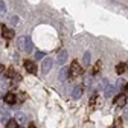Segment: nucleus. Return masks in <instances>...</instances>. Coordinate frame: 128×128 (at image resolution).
<instances>
[{
  "label": "nucleus",
  "instance_id": "20",
  "mask_svg": "<svg viewBox=\"0 0 128 128\" xmlns=\"http://www.w3.org/2000/svg\"><path fill=\"white\" fill-rule=\"evenodd\" d=\"M44 56H46L44 52H37V54H35V60H41V58H44Z\"/></svg>",
  "mask_w": 128,
  "mask_h": 128
},
{
  "label": "nucleus",
  "instance_id": "5",
  "mask_svg": "<svg viewBox=\"0 0 128 128\" xmlns=\"http://www.w3.org/2000/svg\"><path fill=\"white\" fill-rule=\"evenodd\" d=\"M32 49H34V44H32L30 37H29V35H24V46H23V50L28 52V54H30Z\"/></svg>",
  "mask_w": 128,
  "mask_h": 128
},
{
  "label": "nucleus",
  "instance_id": "25",
  "mask_svg": "<svg viewBox=\"0 0 128 128\" xmlns=\"http://www.w3.org/2000/svg\"><path fill=\"white\" fill-rule=\"evenodd\" d=\"M2 98H3V93H2V92H0V99H2Z\"/></svg>",
  "mask_w": 128,
  "mask_h": 128
},
{
  "label": "nucleus",
  "instance_id": "11",
  "mask_svg": "<svg viewBox=\"0 0 128 128\" xmlns=\"http://www.w3.org/2000/svg\"><path fill=\"white\" fill-rule=\"evenodd\" d=\"M6 128H18V124L15 119H8L6 120Z\"/></svg>",
  "mask_w": 128,
  "mask_h": 128
},
{
  "label": "nucleus",
  "instance_id": "17",
  "mask_svg": "<svg viewBox=\"0 0 128 128\" xmlns=\"http://www.w3.org/2000/svg\"><path fill=\"white\" fill-rule=\"evenodd\" d=\"M84 64H86V66H87V64H90V52H86L84 54Z\"/></svg>",
  "mask_w": 128,
  "mask_h": 128
},
{
  "label": "nucleus",
  "instance_id": "18",
  "mask_svg": "<svg viewBox=\"0 0 128 128\" xmlns=\"http://www.w3.org/2000/svg\"><path fill=\"white\" fill-rule=\"evenodd\" d=\"M113 128H124L122 126V119H116L114 124H113Z\"/></svg>",
  "mask_w": 128,
  "mask_h": 128
},
{
  "label": "nucleus",
  "instance_id": "9",
  "mask_svg": "<svg viewBox=\"0 0 128 128\" xmlns=\"http://www.w3.org/2000/svg\"><path fill=\"white\" fill-rule=\"evenodd\" d=\"M2 35H3L5 38H8V40H9V38H12V37H14V30H12V29H8V28L3 24V26H2Z\"/></svg>",
  "mask_w": 128,
  "mask_h": 128
},
{
  "label": "nucleus",
  "instance_id": "12",
  "mask_svg": "<svg viewBox=\"0 0 128 128\" xmlns=\"http://www.w3.org/2000/svg\"><path fill=\"white\" fill-rule=\"evenodd\" d=\"M15 120H17V124H24L26 118H24L23 113H17V114H15Z\"/></svg>",
  "mask_w": 128,
  "mask_h": 128
},
{
  "label": "nucleus",
  "instance_id": "19",
  "mask_svg": "<svg viewBox=\"0 0 128 128\" xmlns=\"http://www.w3.org/2000/svg\"><path fill=\"white\" fill-rule=\"evenodd\" d=\"M17 44H18V47L23 50V46H24V37H22V38H18V41H17Z\"/></svg>",
  "mask_w": 128,
  "mask_h": 128
},
{
  "label": "nucleus",
  "instance_id": "13",
  "mask_svg": "<svg viewBox=\"0 0 128 128\" xmlns=\"http://www.w3.org/2000/svg\"><path fill=\"white\" fill-rule=\"evenodd\" d=\"M0 111H2V114H3V119L8 120V118H9V111H8V108H6V107H0Z\"/></svg>",
  "mask_w": 128,
  "mask_h": 128
},
{
  "label": "nucleus",
  "instance_id": "7",
  "mask_svg": "<svg viewBox=\"0 0 128 128\" xmlns=\"http://www.w3.org/2000/svg\"><path fill=\"white\" fill-rule=\"evenodd\" d=\"M114 105H118V107H124L125 104H126V96L124 94V93H120V94H118L116 98H114Z\"/></svg>",
  "mask_w": 128,
  "mask_h": 128
},
{
  "label": "nucleus",
  "instance_id": "1",
  "mask_svg": "<svg viewBox=\"0 0 128 128\" xmlns=\"http://www.w3.org/2000/svg\"><path fill=\"white\" fill-rule=\"evenodd\" d=\"M69 72H72L70 73V76L73 78V76H78V75H81V66H79V62L78 61H72V64H70V70Z\"/></svg>",
  "mask_w": 128,
  "mask_h": 128
},
{
  "label": "nucleus",
  "instance_id": "6",
  "mask_svg": "<svg viewBox=\"0 0 128 128\" xmlns=\"http://www.w3.org/2000/svg\"><path fill=\"white\" fill-rule=\"evenodd\" d=\"M3 101L6 104H9V105H14L15 102H17V96H15L14 93H6V94H3Z\"/></svg>",
  "mask_w": 128,
  "mask_h": 128
},
{
  "label": "nucleus",
  "instance_id": "3",
  "mask_svg": "<svg viewBox=\"0 0 128 128\" xmlns=\"http://www.w3.org/2000/svg\"><path fill=\"white\" fill-rule=\"evenodd\" d=\"M82 92H84L82 86H81V84H76V86L73 87V92H72V98H73V99H79V98L82 96Z\"/></svg>",
  "mask_w": 128,
  "mask_h": 128
},
{
  "label": "nucleus",
  "instance_id": "10",
  "mask_svg": "<svg viewBox=\"0 0 128 128\" xmlns=\"http://www.w3.org/2000/svg\"><path fill=\"white\" fill-rule=\"evenodd\" d=\"M66 61H67V52L66 50H61L60 55H58V58H56V62L58 64H64Z\"/></svg>",
  "mask_w": 128,
  "mask_h": 128
},
{
  "label": "nucleus",
  "instance_id": "16",
  "mask_svg": "<svg viewBox=\"0 0 128 128\" xmlns=\"http://www.w3.org/2000/svg\"><path fill=\"white\" fill-rule=\"evenodd\" d=\"M114 93V87H110V86H107V88H105V96H111Z\"/></svg>",
  "mask_w": 128,
  "mask_h": 128
},
{
  "label": "nucleus",
  "instance_id": "23",
  "mask_svg": "<svg viewBox=\"0 0 128 128\" xmlns=\"http://www.w3.org/2000/svg\"><path fill=\"white\" fill-rule=\"evenodd\" d=\"M11 22H12V24H17V22H18V17H12V18H11Z\"/></svg>",
  "mask_w": 128,
  "mask_h": 128
},
{
  "label": "nucleus",
  "instance_id": "26",
  "mask_svg": "<svg viewBox=\"0 0 128 128\" xmlns=\"http://www.w3.org/2000/svg\"><path fill=\"white\" fill-rule=\"evenodd\" d=\"M126 114H128V110H126Z\"/></svg>",
  "mask_w": 128,
  "mask_h": 128
},
{
  "label": "nucleus",
  "instance_id": "22",
  "mask_svg": "<svg viewBox=\"0 0 128 128\" xmlns=\"http://www.w3.org/2000/svg\"><path fill=\"white\" fill-rule=\"evenodd\" d=\"M3 72H5V66L0 64V76H3Z\"/></svg>",
  "mask_w": 128,
  "mask_h": 128
},
{
  "label": "nucleus",
  "instance_id": "21",
  "mask_svg": "<svg viewBox=\"0 0 128 128\" xmlns=\"http://www.w3.org/2000/svg\"><path fill=\"white\" fill-rule=\"evenodd\" d=\"M124 94L125 96H128V82L125 84V87H124Z\"/></svg>",
  "mask_w": 128,
  "mask_h": 128
},
{
  "label": "nucleus",
  "instance_id": "24",
  "mask_svg": "<svg viewBox=\"0 0 128 128\" xmlns=\"http://www.w3.org/2000/svg\"><path fill=\"white\" fill-rule=\"evenodd\" d=\"M28 128H35V126H34V124H29V126H28Z\"/></svg>",
  "mask_w": 128,
  "mask_h": 128
},
{
  "label": "nucleus",
  "instance_id": "4",
  "mask_svg": "<svg viewBox=\"0 0 128 128\" xmlns=\"http://www.w3.org/2000/svg\"><path fill=\"white\" fill-rule=\"evenodd\" d=\"M52 64H54V61H52L50 58H46V60L43 61V64H41V72H43V73H49Z\"/></svg>",
  "mask_w": 128,
  "mask_h": 128
},
{
  "label": "nucleus",
  "instance_id": "8",
  "mask_svg": "<svg viewBox=\"0 0 128 128\" xmlns=\"http://www.w3.org/2000/svg\"><path fill=\"white\" fill-rule=\"evenodd\" d=\"M128 72V64L126 62H118V66H116V73L118 75H124Z\"/></svg>",
  "mask_w": 128,
  "mask_h": 128
},
{
  "label": "nucleus",
  "instance_id": "15",
  "mask_svg": "<svg viewBox=\"0 0 128 128\" xmlns=\"http://www.w3.org/2000/svg\"><path fill=\"white\" fill-rule=\"evenodd\" d=\"M5 12H6V5L3 0H0V15H5Z\"/></svg>",
  "mask_w": 128,
  "mask_h": 128
},
{
  "label": "nucleus",
  "instance_id": "2",
  "mask_svg": "<svg viewBox=\"0 0 128 128\" xmlns=\"http://www.w3.org/2000/svg\"><path fill=\"white\" fill-rule=\"evenodd\" d=\"M24 69H26V72H29V73H37V66H35V62L34 61H30V60H26L24 61Z\"/></svg>",
  "mask_w": 128,
  "mask_h": 128
},
{
  "label": "nucleus",
  "instance_id": "14",
  "mask_svg": "<svg viewBox=\"0 0 128 128\" xmlns=\"http://www.w3.org/2000/svg\"><path fill=\"white\" fill-rule=\"evenodd\" d=\"M67 76H69V70H67V69H62L61 73H60V79H62V81H64Z\"/></svg>",
  "mask_w": 128,
  "mask_h": 128
}]
</instances>
